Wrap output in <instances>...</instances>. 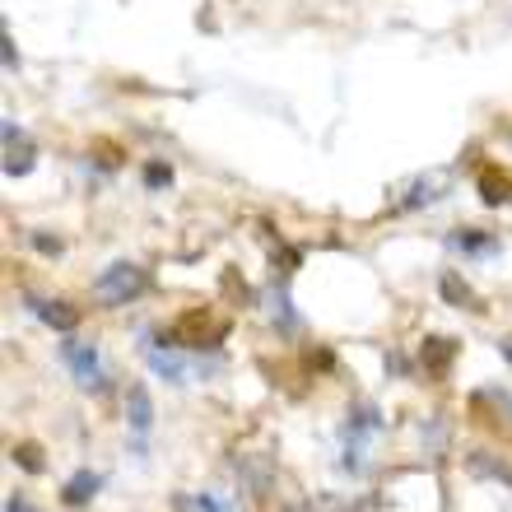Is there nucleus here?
<instances>
[{"label":"nucleus","mask_w":512,"mask_h":512,"mask_svg":"<svg viewBox=\"0 0 512 512\" xmlns=\"http://www.w3.org/2000/svg\"><path fill=\"white\" fill-rule=\"evenodd\" d=\"M33 168V145L24 140V126L5 122V173L10 177H24Z\"/></svg>","instance_id":"nucleus-4"},{"label":"nucleus","mask_w":512,"mask_h":512,"mask_svg":"<svg viewBox=\"0 0 512 512\" xmlns=\"http://www.w3.org/2000/svg\"><path fill=\"white\" fill-rule=\"evenodd\" d=\"M61 359L70 364V373H75V382H80V387H103L94 345H75V340H66V345H61Z\"/></svg>","instance_id":"nucleus-3"},{"label":"nucleus","mask_w":512,"mask_h":512,"mask_svg":"<svg viewBox=\"0 0 512 512\" xmlns=\"http://www.w3.org/2000/svg\"><path fill=\"white\" fill-rule=\"evenodd\" d=\"M28 308L38 312L52 331H75V326H80V312L66 308V303H56V298H28Z\"/></svg>","instance_id":"nucleus-5"},{"label":"nucleus","mask_w":512,"mask_h":512,"mask_svg":"<svg viewBox=\"0 0 512 512\" xmlns=\"http://www.w3.org/2000/svg\"><path fill=\"white\" fill-rule=\"evenodd\" d=\"M201 508H205V512H229L224 503H215V499H201Z\"/></svg>","instance_id":"nucleus-20"},{"label":"nucleus","mask_w":512,"mask_h":512,"mask_svg":"<svg viewBox=\"0 0 512 512\" xmlns=\"http://www.w3.org/2000/svg\"><path fill=\"white\" fill-rule=\"evenodd\" d=\"M438 196H443V191H433L429 182H415V196H405V210H410V205H429V201H438Z\"/></svg>","instance_id":"nucleus-16"},{"label":"nucleus","mask_w":512,"mask_h":512,"mask_svg":"<svg viewBox=\"0 0 512 512\" xmlns=\"http://www.w3.org/2000/svg\"><path fill=\"white\" fill-rule=\"evenodd\" d=\"M126 419H131L135 433H149V424H154V401H149L145 387H131V391H126Z\"/></svg>","instance_id":"nucleus-7"},{"label":"nucleus","mask_w":512,"mask_h":512,"mask_svg":"<svg viewBox=\"0 0 512 512\" xmlns=\"http://www.w3.org/2000/svg\"><path fill=\"white\" fill-rule=\"evenodd\" d=\"M229 336V322H219V317H210V312H187L182 322L168 331V336H159V345H187V350H215L219 340Z\"/></svg>","instance_id":"nucleus-2"},{"label":"nucleus","mask_w":512,"mask_h":512,"mask_svg":"<svg viewBox=\"0 0 512 512\" xmlns=\"http://www.w3.org/2000/svg\"><path fill=\"white\" fill-rule=\"evenodd\" d=\"M0 42H5V70H19V52H14V38H10V28L0 33Z\"/></svg>","instance_id":"nucleus-18"},{"label":"nucleus","mask_w":512,"mask_h":512,"mask_svg":"<svg viewBox=\"0 0 512 512\" xmlns=\"http://www.w3.org/2000/svg\"><path fill=\"white\" fill-rule=\"evenodd\" d=\"M471 471L489 475V480H503V485L512 489V466H503V461H489V457H480V452H471Z\"/></svg>","instance_id":"nucleus-12"},{"label":"nucleus","mask_w":512,"mask_h":512,"mask_svg":"<svg viewBox=\"0 0 512 512\" xmlns=\"http://www.w3.org/2000/svg\"><path fill=\"white\" fill-rule=\"evenodd\" d=\"M5 512H33V508H28V499H19V494H14V499L5 503Z\"/></svg>","instance_id":"nucleus-19"},{"label":"nucleus","mask_w":512,"mask_h":512,"mask_svg":"<svg viewBox=\"0 0 512 512\" xmlns=\"http://www.w3.org/2000/svg\"><path fill=\"white\" fill-rule=\"evenodd\" d=\"M499 350H503V359L512 364V340H499Z\"/></svg>","instance_id":"nucleus-21"},{"label":"nucleus","mask_w":512,"mask_h":512,"mask_svg":"<svg viewBox=\"0 0 512 512\" xmlns=\"http://www.w3.org/2000/svg\"><path fill=\"white\" fill-rule=\"evenodd\" d=\"M98 485H103V475L80 471V475H70V485H66V494H61V499H66L70 508H84V503L98 494Z\"/></svg>","instance_id":"nucleus-8"},{"label":"nucleus","mask_w":512,"mask_h":512,"mask_svg":"<svg viewBox=\"0 0 512 512\" xmlns=\"http://www.w3.org/2000/svg\"><path fill=\"white\" fill-rule=\"evenodd\" d=\"M443 298L452 303V308H480V303H475V294H471V284L461 280V275H452V270L443 275Z\"/></svg>","instance_id":"nucleus-9"},{"label":"nucleus","mask_w":512,"mask_h":512,"mask_svg":"<svg viewBox=\"0 0 512 512\" xmlns=\"http://www.w3.org/2000/svg\"><path fill=\"white\" fill-rule=\"evenodd\" d=\"M168 182H173L168 163H145V187H168Z\"/></svg>","instance_id":"nucleus-15"},{"label":"nucleus","mask_w":512,"mask_h":512,"mask_svg":"<svg viewBox=\"0 0 512 512\" xmlns=\"http://www.w3.org/2000/svg\"><path fill=\"white\" fill-rule=\"evenodd\" d=\"M452 354H457V340H443V336L424 340V350H419V359H424V373H433V378H443L447 364H452Z\"/></svg>","instance_id":"nucleus-6"},{"label":"nucleus","mask_w":512,"mask_h":512,"mask_svg":"<svg viewBox=\"0 0 512 512\" xmlns=\"http://www.w3.org/2000/svg\"><path fill=\"white\" fill-rule=\"evenodd\" d=\"M33 452H38V447H14V461H19V466H24V471H42V461L33 457Z\"/></svg>","instance_id":"nucleus-17"},{"label":"nucleus","mask_w":512,"mask_h":512,"mask_svg":"<svg viewBox=\"0 0 512 512\" xmlns=\"http://www.w3.org/2000/svg\"><path fill=\"white\" fill-rule=\"evenodd\" d=\"M149 364H154V373H163L168 382H182V359H173V354L154 350V354H149Z\"/></svg>","instance_id":"nucleus-14"},{"label":"nucleus","mask_w":512,"mask_h":512,"mask_svg":"<svg viewBox=\"0 0 512 512\" xmlns=\"http://www.w3.org/2000/svg\"><path fill=\"white\" fill-rule=\"evenodd\" d=\"M447 247H457V252H499V243H494V238H485V233H452V238H447Z\"/></svg>","instance_id":"nucleus-11"},{"label":"nucleus","mask_w":512,"mask_h":512,"mask_svg":"<svg viewBox=\"0 0 512 512\" xmlns=\"http://www.w3.org/2000/svg\"><path fill=\"white\" fill-rule=\"evenodd\" d=\"M149 289V275L140 266H131V261H117V266H108L103 275H98L94 294L108 303V308H122V303H135V298Z\"/></svg>","instance_id":"nucleus-1"},{"label":"nucleus","mask_w":512,"mask_h":512,"mask_svg":"<svg viewBox=\"0 0 512 512\" xmlns=\"http://www.w3.org/2000/svg\"><path fill=\"white\" fill-rule=\"evenodd\" d=\"M270 317H280L284 331H294V326H298V317H294V308H289V294H284V289H275V294H270Z\"/></svg>","instance_id":"nucleus-13"},{"label":"nucleus","mask_w":512,"mask_h":512,"mask_svg":"<svg viewBox=\"0 0 512 512\" xmlns=\"http://www.w3.org/2000/svg\"><path fill=\"white\" fill-rule=\"evenodd\" d=\"M480 201H485V205L512 201V182L503 173H485V177H480Z\"/></svg>","instance_id":"nucleus-10"}]
</instances>
